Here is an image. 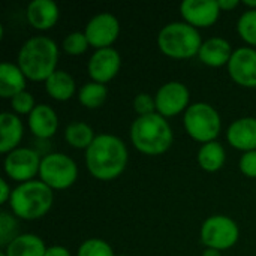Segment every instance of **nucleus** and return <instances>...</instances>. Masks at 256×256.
I'll return each instance as SVG.
<instances>
[{
  "label": "nucleus",
  "mask_w": 256,
  "mask_h": 256,
  "mask_svg": "<svg viewBox=\"0 0 256 256\" xmlns=\"http://www.w3.org/2000/svg\"><path fill=\"white\" fill-rule=\"evenodd\" d=\"M129 159V152L123 140L111 134L96 135L86 150V165L88 172L100 182H111L123 174Z\"/></svg>",
  "instance_id": "1"
},
{
  "label": "nucleus",
  "mask_w": 256,
  "mask_h": 256,
  "mask_svg": "<svg viewBox=\"0 0 256 256\" xmlns=\"http://www.w3.org/2000/svg\"><path fill=\"white\" fill-rule=\"evenodd\" d=\"M16 62L26 78L45 82L57 70L58 46L48 36H33L20 48Z\"/></svg>",
  "instance_id": "2"
},
{
  "label": "nucleus",
  "mask_w": 256,
  "mask_h": 256,
  "mask_svg": "<svg viewBox=\"0 0 256 256\" xmlns=\"http://www.w3.org/2000/svg\"><path fill=\"white\" fill-rule=\"evenodd\" d=\"M130 141L140 153L159 156L170 150L174 134L168 120L154 112L150 116H140L134 120L130 126Z\"/></svg>",
  "instance_id": "3"
},
{
  "label": "nucleus",
  "mask_w": 256,
  "mask_h": 256,
  "mask_svg": "<svg viewBox=\"0 0 256 256\" xmlns=\"http://www.w3.org/2000/svg\"><path fill=\"white\" fill-rule=\"evenodd\" d=\"M52 201V189L40 180H32L12 189L9 207L14 216L24 220H36L51 210Z\"/></svg>",
  "instance_id": "4"
},
{
  "label": "nucleus",
  "mask_w": 256,
  "mask_h": 256,
  "mask_svg": "<svg viewBox=\"0 0 256 256\" xmlns=\"http://www.w3.org/2000/svg\"><path fill=\"white\" fill-rule=\"evenodd\" d=\"M158 45L171 58H190L198 56L202 46V38L194 26L184 21H172L160 28Z\"/></svg>",
  "instance_id": "5"
},
{
  "label": "nucleus",
  "mask_w": 256,
  "mask_h": 256,
  "mask_svg": "<svg viewBox=\"0 0 256 256\" xmlns=\"http://www.w3.org/2000/svg\"><path fill=\"white\" fill-rule=\"evenodd\" d=\"M183 124L190 138L207 144L216 141L222 129V120L214 106L206 102L192 104L183 116Z\"/></svg>",
  "instance_id": "6"
},
{
  "label": "nucleus",
  "mask_w": 256,
  "mask_h": 256,
  "mask_svg": "<svg viewBox=\"0 0 256 256\" xmlns=\"http://www.w3.org/2000/svg\"><path fill=\"white\" fill-rule=\"evenodd\" d=\"M39 178L52 190H63L76 182L78 166L75 160L64 153H50L42 158Z\"/></svg>",
  "instance_id": "7"
},
{
  "label": "nucleus",
  "mask_w": 256,
  "mask_h": 256,
  "mask_svg": "<svg viewBox=\"0 0 256 256\" xmlns=\"http://www.w3.org/2000/svg\"><path fill=\"white\" fill-rule=\"evenodd\" d=\"M200 238L207 249L226 250L238 242L240 228L234 219L224 214H214L204 220Z\"/></svg>",
  "instance_id": "8"
},
{
  "label": "nucleus",
  "mask_w": 256,
  "mask_h": 256,
  "mask_svg": "<svg viewBox=\"0 0 256 256\" xmlns=\"http://www.w3.org/2000/svg\"><path fill=\"white\" fill-rule=\"evenodd\" d=\"M42 156L30 147H18L6 154L3 166L6 176L16 183L32 182L36 174L39 176Z\"/></svg>",
  "instance_id": "9"
},
{
  "label": "nucleus",
  "mask_w": 256,
  "mask_h": 256,
  "mask_svg": "<svg viewBox=\"0 0 256 256\" xmlns=\"http://www.w3.org/2000/svg\"><path fill=\"white\" fill-rule=\"evenodd\" d=\"M156 100V112L164 116L165 118L178 116L186 111L190 105V93L189 88L180 81H170L164 84L154 96Z\"/></svg>",
  "instance_id": "10"
},
{
  "label": "nucleus",
  "mask_w": 256,
  "mask_h": 256,
  "mask_svg": "<svg viewBox=\"0 0 256 256\" xmlns=\"http://www.w3.org/2000/svg\"><path fill=\"white\" fill-rule=\"evenodd\" d=\"M90 46L96 50L110 48L120 34V22L116 15L102 12L94 15L86 26L84 30Z\"/></svg>",
  "instance_id": "11"
},
{
  "label": "nucleus",
  "mask_w": 256,
  "mask_h": 256,
  "mask_svg": "<svg viewBox=\"0 0 256 256\" xmlns=\"http://www.w3.org/2000/svg\"><path fill=\"white\" fill-rule=\"evenodd\" d=\"M228 72L232 81L242 87H256V50L252 46H240L234 50L228 63Z\"/></svg>",
  "instance_id": "12"
},
{
  "label": "nucleus",
  "mask_w": 256,
  "mask_h": 256,
  "mask_svg": "<svg viewBox=\"0 0 256 256\" xmlns=\"http://www.w3.org/2000/svg\"><path fill=\"white\" fill-rule=\"evenodd\" d=\"M88 75L94 82L106 84L110 82L122 68L120 52L114 48L96 50L88 60Z\"/></svg>",
  "instance_id": "13"
},
{
  "label": "nucleus",
  "mask_w": 256,
  "mask_h": 256,
  "mask_svg": "<svg viewBox=\"0 0 256 256\" xmlns=\"http://www.w3.org/2000/svg\"><path fill=\"white\" fill-rule=\"evenodd\" d=\"M180 12L184 22L198 28L213 26L222 10L218 0H184L180 4Z\"/></svg>",
  "instance_id": "14"
},
{
  "label": "nucleus",
  "mask_w": 256,
  "mask_h": 256,
  "mask_svg": "<svg viewBox=\"0 0 256 256\" xmlns=\"http://www.w3.org/2000/svg\"><path fill=\"white\" fill-rule=\"evenodd\" d=\"M28 129L38 140H50L58 129L57 112L46 104H38L28 116Z\"/></svg>",
  "instance_id": "15"
},
{
  "label": "nucleus",
  "mask_w": 256,
  "mask_h": 256,
  "mask_svg": "<svg viewBox=\"0 0 256 256\" xmlns=\"http://www.w3.org/2000/svg\"><path fill=\"white\" fill-rule=\"evenodd\" d=\"M228 144L242 152L256 150V118L243 117L232 122L226 132Z\"/></svg>",
  "instance_id": "16"
},
{
  "label": "nucleus",
  "mask_w": 256,
  "mask_h": 256,
  "mask_svg": "<svg viewBox=\"0 0 256 256\" xmlns=\"http://www.w3.org/2000/svg\"><path fill=\"white\" fill-rule=\"evenodd\" d=\"M27 21L38 30H48L58 21L60 10L52 0H33L27 6Z\"/></svg>",
  "instance_id": "17"
},
{
  "label": "nucleus",
  "mask_w": 256,
  "mask_h": 256,
  "mask_svg": "<svg viewBox=\"0 0 256 256\" xmlns=\"http://www.w3.org/2000/svg\"><path fill=\"white\" fill-rule=\"evenodd\" d=\"M231 44L225 38H210L202 42V46L198 52V58L201 63L210 66V68H220L230 63L232 56Z\"/></svg>",
  "instance_id": "18"
},
{
  "label": "nucleus",
  "mask_w": 256,
  "mask_h": 256,
  "mask_svg": "<svg viewBox=\"0 0 256 256\" xmlns=\"http://www.w3.org/2000/svg\"><path fill=\"white\" fill-rule=\"evenodd\" d=\"M24 135V124L16 114L2 112L0 114V152L3 154L18 148Z\"/></svg>",
  "instance_id": "19"
},
{
  "label": "nucleus",
  "mask_w": 256,
  "mask_h": 256,
  "mask_svg": "<svg viewBox=\"0 0 256 256\" xmlns=\"http://www.w3.org/2000/svg\"><path fill=\"white\" fill-rule=\"evenodd\" d=\"M26 75L18 64L3 62L0 64V96L3 99H12L18 93L26 90Z\"/></svg>",
  "instance_id": "20"
},
{
  "label": "nucleus",
  "mask_w": 256,
  "mask_h": 256,
  "mask_svg": "<svg viewBox=\"0 0 256 256\" xmlns=\"http://www.w3.org/2000/svg\"><path fill=\"white\" fill-rule=\"evenodd\" d=\"M46 246L44 240L34 234H20L6 248V256H45Z\"/></svg>",
  "instance_id": "21"
},
{
  "label": "nucleus",
  "mask_w": 256,
  "mask_h": 256,
  "mask_svg": "<svg viewBox=\"0 0 256 256\" xmlns=\"http://www.w3.org/2000/svg\"><path fill=\"white\" fill-rule=\"evenodd\" d=\"M75 80L72 75L66 70L57 69L46 81H45V90L48 96H51L56 100L64 102L69 100L75 93Z\"/></svg>",
  "instance_id": "22"
},
{
  "label": "nucleus",
  "mask_w": 256,
  "mask_h": 256,
  "mask_svg": "<svg viewBox=\"0 0 256 256\" xmlns=\"http://www.w3.org/2000/svg\"><path fill=\"white\" fill-rule=\"evenodd\" d=\"M225 159H226L225 148L218 141H212V142L202 144L200 152H198V164L207 172L219 171L224 166Z\"/></svg>",
  "instance_id": "23"
},
{
  "label": "nucleus",
  "mask_w": 256,
  "mask_h": 256,
  "mask_svg": "<svg viewBox=\"0 0 256 256\" xmlns=\"http://www.w3.org/2000/svg\"><path fill=\"white\" fill-rule=\"evenodd\" d=\"M94 138H96L94 130L92 129V126H88L84 122L70 123V124H68V128L64 130V140L74 148L87 150L92 146V142L94 141Z\"/></svg>",
  "instance_id": "24"
},
{
  "label": "nucleus",
  "mask_w": 256,
  "mask_h": 256,
  "mask_svg": "<svg viewBox=\"0 0 256 256\" xmlns=\"http://www.w3.org/2000/svg\"><path fill=\"white\" fill-rule=\"evenodd\" d=\"M108 98V88L105 84H99L94 81H90L84 84L78 92V100L84 108L96 110L105 104Z\"/></svg>",
  "instance_id": "25"
},
{
  "label": "nucleus",
  "mask_w": 256,
  "mask_h": 256,
  "mask_svg": "<svg viewBox=\"0 0 256 256\" xmlns=\"http://www.w3.org/2000/svg\"><path fill=\"white\" fill-rule=\"evenodd\" d=\"M237 32L242 39L250 46H256V10H244L237 21Z\"/></svg>",
  "instance_id": "26"
},
{
  "label": "nucleus",
  "mask_w": 256,
  "mask_h": 256,
  "mask_svg": "<svg viewBox=\"0 0 256 256\" xmlns=\"http://www.w3.org/2000/svg\"><path fill=\"white\" fill-rule=\"evenodd\" d=\"M18 222L15 216L8 212L0 213V246L4 249L12 240L18 237Z\"/></svg>",
  "instance_id": "27"
},
{
  "label": "nucleus",
  "mask_w": 256,
  "mask_h": 256,
  "mask_svg": "<svg viewBox=\"0 0 256 256\" xmlns=\"http://www.w3.org/2000/svg\"><path fill=\"white\" fill-rule=\"evenodd\" d=\"M76 256H116L112 248L102 238H88L86 240L78 252Z\"/></svg>",
  "instance_id": "28"
},
{
  "label": "nucleus",
  "mask_w": 256,
  "mask_h": 256,
  "mask_svg": "<svg viewBox=\"0 0 256 256\" xmlns=\"http://www.w3.org/2000/svg\"><path fill=\"white\" fill-rule=\"evenodd\" d=\"M62 46L70 56H81L88 50L90 44L84 32H72L63 39Z\"/></svg>",
  "instance_id": "29"
},
{
  "label": "nucleus",
  "mask_w": 256,
  "mask_h": 256,
  "mask_svg": "<svg viewBox=\"0 0 256 256\" xmlns=\"http://www.w3.org/2000/svg\"><path fill=\"white\" fill-rule=\"evenodd\" d=\"M10 106L16 114H28L30 116V112L34 110L36 104H34L33 94L28 93L27 90H24L10 99Z\"/></svg>",
  "instance_id": "30"
},
{
  "label": "nucleus",
  "mask_w": 256,
  "mask_h": 256,
  "mask_svg": "<svg viewBox=\"0 0 256 256\" xmlns=\"http://www.w3.org/2000/svg\"><path fill=\"white\" fill-rule=\"evenodd\" d=\"M134 108L140 116H150L156 112V100L154 96L148 94V93H140L135 96L134 99Z\"/></svg>",
  "instance_id": "31"
},
{
  "label": "nucleus",
  "mask_w": 256,
  "mask_h": 256,
  "mask_svg": "<svg viewBox=\"0 0 256 256\" xmlns=\"http://www.w3.org/2000/svg\"><path fill=\"white\" fill-rule=\"evenodd\" d=\"M238 166H240V171L246 177L256 178V150L243 153V156L240 158Z\"/></svg>",
  "instance_id": "32"
},
{
  "label": "nucleus",
  "mask_w": 256,
  "mask_h": 256,
  "mask_svg": "<svg viewBox=\"0 0 256 256\" xmlns=\"http://www.w3.org/2000/svg\"><path fill=\"white\" fill-rule=\"evenodd\" d=\"M10 196H12V189L9 188V184L4 178H0V202L2 204L9 202Z\"/></svg>",
  "instance_id": "33"
},
{
  "label": "nucleus",
  "mask_w": 256,
  "mask_h": 256,
  "mask_svg": "<svg viewBox=\"0 0 256 256\" xmlns=\"http://www.w3.org/2000/svg\"><path fill=\"white\" fill-rule=\"evenodd\" d=\"M45 256H72L69 249L63 248V246H51L46 249Z\"/></svg>",
  "instance_id": "34"
},
{
  "label": "nucleus",
  "mask_w": 256,
  "mask_h": 256,
  "mask_svg": "<svg viewBox=\"0 0 256 256\" xmlns=\"http://www.w3.org/2000/svg\"><path fill=\"white\" fill-rule=\"evenodd\" d=\"M218 3H219L220 10H232L240 4L238 0H218Z\"/></svg>",
  "instance_id": "35"
},
{
  "label": "nucleus",
  "mask_w": 256,
  "mask_h": 256,
  "mask_svg": "<svg viewBox=\"0 0 256 256\" xmlns=\"http://www.w3.org/2000/svg\"><path fill=\"white\" fill-rule=\"evenodd\" d=\"M202 256H222L220 255V250H216V249H206L202 252Z\"/></svg>",
  "instance_id": "36"
},
{
  "label": "nucleus",
  "mask_w": 256,
  "mask_h": 256,
  "mask_svg": "<svg viewBox=\"0 0 256 256\" xmlns=\"http://www.w3.org/2000/svg\"><path fill=\"white\" fill-rule=\"evenodd\" d=\"M244 6H248L249 9H255L256 10V0H244L243 2Z\"/></svg>",
  "instance_id": "37"
},
{
  "label": "nucleus",
  "mask_w": 256,
  "mask_h": 256,
  "mask_svg": "<svg viewBox=\"0 0 256 256\" xmlns=\"http://www.w3.org/2000/svg\"><path fill=\"white\" fill-rule=\"evenodd\" d=\"M0 256H6V254H4V250H3V252H0Z\"/></svg>",
  "instance_id": "38"
},
{
  "label": "nucleus",
  "mask_w": 256,
  "mask_h": 256,
  "mask_svg": "<svg viewBox=\"0 0 256 256\" xmlns=\"http://www.w3.org/2000/svg\"><path fill=\"white\" fill-rule=\"evenodd\" d=\"M118 256H126V255H118Z\"/></svg>",
  "instance_id": "39"
}]
</instances>
